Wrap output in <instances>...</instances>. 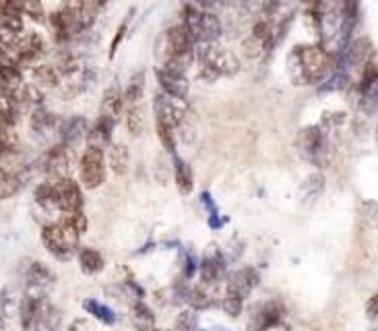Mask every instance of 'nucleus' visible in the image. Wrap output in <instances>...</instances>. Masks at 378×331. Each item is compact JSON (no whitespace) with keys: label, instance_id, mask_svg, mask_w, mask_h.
<instances>
[{"label":"nucleus","instance_id":"obj_1","mask_svg":"<svg viewBox=\"0 0 378 331\" xmlns=\"http://www.w3.org/2000/svg\"><path fill=\"white\" fill-rule=\"evenodd\" d=\"M331 54L316 44H300L288 54V77L294 85H316L331 73Z\"/></svg>","mask_w":378,"mask_h":331},{"label":"nucleus","instance_id":"obj_2","mask_svg":"<svg viewBox=\"0 0 378 331\" xmlns=\"http://www.w3.org/2000/svg\"><path fill=\"white\" fill-rule=\"evenodd\" d=\"M101 4L97 2H65L50 15V25L60 44L81 38L97 19Z\"/></svg>","mask_w":378,"mask_h":331},{"label":"nucleus","instance_id":"obj_3","mask_svg":"<svg viewBox=\"0 0 378 331\" xmlns=\"http://www.w3.org/2000/svg\"><path fill=\"white\" fill-rule=\"evenodd\" d=\"M195 60L199 65V79L205 83H215L222 77H233L240 71V58L224 46H195Z\"/></svg>","mask_w":378,"mask_h":331},{"label":"nucleus","instance_id":"obj_4","mask_svg":"<svg viewBox=\"0 0 378 331\" xmlns=\"http://www.w3.org/2000/svg\"><path fill=\"white\" fill-rule=\"evenodd\" d=\"M180 23L188 31V35L192 40V48L217 44V40L224 33V25H222L220 17L213 10L203 8L199 4H184Z\"/></svg>","mask_w":378,"mask_h":331},{"label":"nucleus","instance_id":"obj_5","mask_svg":"<svg viewBox=\"0 0 378 331\" xmlns=\"http://www.w3.org/2000/svg\"><path fill=\"white\" fill-rule=\"evenodd\" d=\"M153 114H155V122L165 124L174 133L180 131V135L186 141H190L188 133H192V127H190L192 110L186 99H178L163 91H157L153 97Z\"/></svg>","mask_w":378,"mask_h":331},{"label":"nucleus","instance_id":"obj_6","mask_svg":"<svg viewBox=\"0 0 378 331\" xmlns=\"http://www.w3.org/2000/svg\"><path fill=\"white\" fill-rule=\"evenodd\" d=\"M79 239H81V234L65 218L46 224L42 230L44 247L48 248V252L52 257H56L58 261H69L75 257L79 250Z\"/></svg>","mask_w":378,"mask_h":331},{"label":"nucleus","instance_id":"obj_7","mask_svg":"<svg viewBox=\"0 0 378 331\" xmlns=\"http://www.w3.org/2000/svg\"><path fill=\"white\" fill-rule=\"evenodd\" d=\"M296 147L300 152L306 162H310L312 166H322L329 164L331 160V137H329V131L320 124H310V127H304L302 131L298 133V139H296Z\"/></svg>","mask_w":378,"mask_h":331},{"label":"nucleus","instance_id":"obj_8","mask_svg":"<svg viewBox=\"0 0 378 331\" xmlns=\"http://www.w3.org/2000/svg\"><path fill=\"white\" fill-rule=\"evenodd\" d=\"M2 44L19 69L33 65L46 50V40L38 31H21L19 35L2 38Z\"/></svg>","mask_w":378,"mask_h":331},{"label":"nucleus","instance_id":"obj_9","mask_svg":"<svg viewBox=\"0 0 378 331\" xmlns=\"http://www.w3.org/2000/svg\"><path fill=\"white\" fill-rule=\"evenodd\" d=\"M155 56L159 60V65L174 60V58H182V56H195L192 50V40L188 35V31L184 29L182 23H176L172 27H167L155 42Z\"/></svg>","mask_w":378,"mask_h":331},{"label":"nucleus","instance_id":"obj_10","mask_svg":"<svg viewBox=\"0 0 378 331\" xmlns=\"http://www.w3.org/2000/svg\"><path fill=\"white\" fill-rule=\"evenodd\" d=\"M56 286V275L54 271L42 263V261H33L27 265L25 273H23V292L27 300H48L50 292Z\"/></svg>","mask_w":378,"mask_h":331},{"label":"nucleus","instance_id":"obj_11","mask_svg":"<svg viewBox=\"0 0 378 331\" xmlns=\"http://www.w3.org/2000/svg\"><path fill=\"white\" fill-rule=\"evenodd\" d=\"M79 174H81V184L89 191L99 188L106 182L108 166H106V154L93 147H87L79 160Z\"/></svg>","mask_w":378,"mask_h":331},{"label":"nucleus","instance_id":"obj_12","mask_svg":"<svg viewBox=\"0 0 378 331\" xmlns=\"http://www.w3.org/2000/svg\"><path fill=\"white\" fill-rule=\"evenodd\" d=\"M54 186V205L56 211L63 216L83 211V191L81 184L75 182L73 178H60V180H52Z\"/></svg>","mask_w":378,"mask_h":331},{"label":"nucleus","instance_id":"obj_13","mask_svg":"<svg viewBox=\"0 0 378 331\" xmlns=\"http://www.w3.org/2000/svg\"><path fill=\"white\" fill-rule=\"evenodd\" d=\"M73 166H75V154L71 147H67L63 143H56L44 156V170L50 176V180L71 178Z\"/></svg>","mask_w":378,"mask_h":331},{"label":"nucleus","instance_id":"obj_14","mask_svg":"<svg viewBox=\"0 0 378 331\" xmlns=\"http://www.w3.org/2000/svg\"><path fill=\"white\" fill-rule=\"evenodd\" d=\"M284 315H286V309H284V302L281 300H267L265 305H261L252 319H250V331H271L279 325H284Z\"/></svg>","mask_w":378,"mask_h":331},{"label":"nucleus","instance_id":"obj_15","mask_svg":"<svg viewBox=\"0 0 378 331\" xmlns=\"http://www.w3.org/2000/svg\"><path fill=\"white\" fill-rule=\"evenodd\" d=\"M124 112V99H122V89L112 83L110 87H106L104 95H101V104H99V118L112 122L114 127L120 122Z\"/></svg>","mask_w":378,"mask_h":331},{"label":"nucleus","instance_id":"obj_16","mask_svg":"<svg viewBox=\"0 0 378 331\" xmlns=\"http://www.w3.org/2000/svg\"><path fill=\"white\" fill-rule=\"evenodd\" d=\"M261 284V273L254 269V267H242L238 271H233L229 275V282H227V292L240 296L242 300L246 296L252 294V290Z\"/></svg>","mask_w":378,"mask_h":331},{"label":"nucleus","instance_id":"obj_17","mask_svg":"<svg viewBox=\"0 0 378 331\" xmlns=\"http://www.w3.org/2000/svg\"><path fill=\"white\" fill-rule=\"evenodd\" d=\"M29 127H31V133H33L38 139H48L50 135L58 133L60 118H58L54 112H50L46 106H40V108L31 110Z\"/></svg>","mask_w":378,"mask_h":331},{"label":"nucleus","instance_id":"obj_18","mask_svg":"<svg viewBox=\"0 0 378 331\" xmlns=\"http://www.w3.org/2000/svg\"><path fill=\"white\" fill-rule=\"evenodd\" d=\"M155 77H157V83L161 87L163 93L172 95V97H178V99H186L188 97V79L186 75H180V73H172V71H165L161 67L155 69Z\"/></svg>","mask_w":378,"mask_h":331},{"label":"nucleus","instance_id":"obj_19","mask_svg":"<svg viewBox=\"0 0 378 331\" xmlns=\"http://www.w3.org/2000/svg\"><path fill=\"white\" fill-rule=\"evenodd\" d=\"M87 129H89V122L83 116H71L67 120H60V127H58V139L60 141L58 143L75 150L81 143V139H85Z\"/></svg>","mask_w":378,"mask_h":331},{"label":"nucleus","instance_id":"obj_20","mask_svg":"<svg viewBox=\"0 0 378 331\" xmlns=\"http://www.w3.org/2000/svg\"><path fill=\"white\" fill-rule=\"evenodd\" d=\"M0 31L6 33V38L23 31V13L19 2H0Z\"/></svg>","mask_w":378,"mask_h":331},{"label":"nucleus","instance_id":"obj_21","mask_svg":"<svg viewBox=\"0 0 378 331\" xmlns=\"http://www.w3.org/2000/svg\"><path fill=\"white\" fill-rule=\"evenodd\" d=\"M112 131H114V124L97 116V120L93 124H89V129H87V135H85L87 147H93V150H99L106 154V150L112 145Z\"/></svg>","mask_w":378,"mask_h":331},{"label":"nucleus","instance_id":"obj_22","mask_svg":"<svg viewBox=\"0 0 378 331\" xmlns=\"http://www.w3.org/2000/svg\"><path fill=\"white\" fill-rule=\"evenodd\" d=\"M226 259H224V252L222 250H213L209 252L201 265H199V273H201V280L203 284H217L224 273H226Z\"/></svg>","mask_w":378,"mask_h":331},{"label":"nucleus","instance_id":"obj_23","mask_svg":"<svg viewBox=\"0 0 378 331\" xmlns=\"http://www.w3.org/2000/svg\"><path fill=\"white\" fill-rule=\"evenodd\" d=\"M106 166L118 176H124L131 168V152L124 143H112L106 154Z\"/></svg>","mask_w":378,"mask_h":331},{"label":"nucleus","instance_id":"obj_24","mask_svg":"<svg viewBox=\"0 0 378 331\" xmlns=\"http://www.w3.org/2000/svg\"><path fill=\"white\" fill-rule=\"evenodd\" d=\"M31 77L33 83L40 91H46V89H54L60 85V75L56 71L54 65H46V63H40V65H33L31 69Z\"/></svg>","mask_w":378,"mask_h":331},{"label":"nucleus","instance_id":"obj_25","mask_svg":"<svg viewBox=\"0 0 378 331\" xmlns=\"http://www.w3.org/2000/svg\"><path fill=\"white\" fill-rule=\"evenodd\" d=\"M174 182L182 195H190L195 188V174L192 168L188 166L186 160H182L178 154L174 156Z\"/></svg>","mask_w":378,"mask_h":331},{"label":"nucleus","instance_id":"obj_26","mask_svg":"<svg viewBox=\"0 0 378 331\" xmlns=\"http://www.w3.org/2000/svg\"><path fill=\"white\" fill-rule=\"evenodd\" d=\"M145 81H147V75L145 71H137L129 83H126V89L122 91V99L131 106H139L143 95H145Z\"/></svg>","mask_w":378,"mask_h":331},{"label":"nucleus","instance_id":"obj_27","mask_svg":"<svg viewBox=\"0 0 378 331\" xmlns=\"http://www.w3.org/2000/svg\"><path fill=\"white\" fill-rule=\"evenodd\" d=\"M76 255H79V265H81V269L85 271V273H89V275H95V273H99V271H104V257H101V252H97L95 248L91 247H83L76 250Z\"/></svg>","mask_w":378,"mask_h":331},{"label":"nucleus","instance_id":"obj_28","mask_svg":"<svg viewBox=\"0 0 378 331\" xmlns=\"http://www.w3.org/2000/svg\"><path fill=\"white\" fill-rule=\"evenodd\" d=\"M126 127H129V133L133 137H141L145 133V129H147V116H145L143 104L129 108V112H126Z\"/></svg>","mask_w":378,"mask_h":331},{"label":"nucleus","instance_id":"obj_29","mask_svg":"<svg viewBox=\"0 0 378 331\" xmlns=\"http://www.w3.org/2000/svg\"><path fill=\"white\" fill-rule=\"evenodd\" d=\"M21 184H23V178L15 170L0 166V201L13 197L21 188Z\"/></svg>","mask_w":378,"mask_h":331},{"label":"nucleus","instance_id":"obj_30","mask_svg":"<svg viewBox=\"0 0 378 331\" xmlns=\"http://www.w3.org/2000/svg\"><path fill=\"white\" fill-rule=\"evenodd\" d=\"M322 188H324V176L320 172H314L300 184V197L308 203H314L322 193Z\"/></svg>","mask_w":378,"mask_h":331},{"label":"nucleus","instance_id":"obj_31","mask_svg":"<svg viewBox=\"0 0 378 331\" xmlns=\"http://www.w3.org/2000/svg\"><path fill=\"white\" fill-rule=\"evenodd\" d=\"M83 309H85L89 315H93L97 321L106 323V325L116 323V313H114L108 305H104V302H99V300H95V298L85 300V302H83Z\"/></svg>","mask_w":378,"mask_h":331},{"label":"nucleus","instance_id":"obj_32","mask_svg":"<svg viewBox=\"0 0 378 331\" xmlns=\"http://www.w3.org/2000/svg\"><path fill=\"white\" fill-rule=\"evenodd\" d=\"M19 307H21V300L17 296V290L13 286L2 288V292H0V315L6 319L15 317V313H19Z\"/></svg>","mask_w":378,"mask_h":331},{"label":"nucleus","instance_id":"obj_33","mask_svg":"<svg viewBox=\"0 0 378 331\" xmlns=\"http://www.w3.org/2000/svg\"><path fill=\"white\" fill-rule=\"evenodd\" d=\"M133 321L139 330L149 331L155 325V315L145 302H135L133 305Z\"/></svg>","mask_w":378,"mask_h":331},{"label":"nucleus","instance_id":"obj_34","mask_svg":"<svg viewBox=\"0 0 378 331\" xmlns=\"http://www.w3.org/2000/svg\"><path fill=\"white\" fill-rule=\"evenodd\" d=\"M184 298L188 300V305L192 307V311H205L213 302L211 296L203 288H190L188 292H184Z\"/></svg>","mask_w":378,"mask_h":331},{"label":"nucleus","instance_id":"obj_35","mask_svg":"<svg viewBox=\"0 0 378 331\" xmlns=\"http://www.w3.org/2000/svg\"><path fill=\"white\" fill-rule=\"evenodd\" d=\"M155 129H157V137L163 145V150L172 156H176V133L172 129H167L165 124H159L155 122Z\"/></svg>","mask_w":378,"mask_h":331},{"label":"nucleus","instance_id":"obj_36","mask_svg":"<svg viewBox=\"0 0 378 331\" xmlns=\"http://www.w3.org/2000/svg\"><path fill=\"white\" fill-rule=\"evenodd\" d=\"M222 307H224V311H226L229 317H240L242 315V309H244V300L240 298V296H236V294H231V292H226V296H224V302H222Z\"/></svg>","mask_w":378,"mask_h":331},{"label":"nucleus","instance_id":"obj_37","mask_svg":"<svg viewBox=\"0 0 378 331\" xmlns=\"http://www.w3.org/2000/svg\"><path fill=\"white\" fill-rule=\"evenodd\" d=\"M197 323H199L197 311L188 309V311L180 313L178 321H176V330H178V331H195V330H197Z\"/></svg>","mask_w":378,"mask_h":331},{"label":"nucleus","instance_id":"obj_38","mask_svg":"<svg viewBox=\"0 0 378 331\" xmlns=\"http://www.w3.org/2000/svg\"><path fill=\"white\" fill-rule=\"evenodd\" d=\"M19 4H21V13L23 15H27L33 21H40V23L44 21L46 13H44V6L40 2H19Z\"/></svg>","mask_w":378,"mask_h":331},{"label":"nucleus","instance_id":"obj_39","mask_svg":"<svg viewBox=\"0 0 378 331\" xmlns=\"http://www.w3.org/2000/svg\"><path fill=\"white\" fill-rule=\"evenodd\" d=\"M133 13H135V8H131V10H129V15H126V19H124V21L120 23V27H118V31H116V38L112 40V46H110V58H114V54H116V50H118V46H120V42H122V38L126 35V29H129V21H131Z\"/></svg>","mask_w":378,"mask_h":331},{"label":"nucleus","instance_id":"obj_40","mask_svg":"<svg viewBox=\"0 0 378 331\" xmlns=\"http://www.w3.org/2000/svg\"><path fill=\"white\" fill-rule=\"evenodd\" d=\"M73 228H75L79 234H83L87 230V216L85 211H75V213H69V216H63Z\"/></svg>","mask_w":378,"mask_h":331},{"label":"nucleus","instance_id":"obj_41","mask_svg":"<svg viewBox=\"0 0 378 331\" xmlns=\"http://www.w3.org/2000/svg\"><path fill=\"white\" fill-rule=\"evenodd\" d=\"M69 331H95V325L89 319H75Z\"/></svg>","mask_w":378,"mask_h":331},{"label":"nucleus","instance_id":"obj_42","mask_svg":"<svg viewBox=\"0 0 378 331\" xmlns=\"http://www.w3.org/2000/svg\"><path fill=\"white\" fill-rule=\"evenodd\" d=\"M184 263H186V267H184V275H186V277H192V275L197 273V259H195L190 252H186Z\"/></svg>","mask_w":378,"mask_h":331},{"label":"nucleus","instance_id":"obj_43","mask_svg":"<svg viewBox=\"0 0 378 331\" xmlns=\"http://www.w3.org/2000/svg\"><path fill=\"white\" fill-rule=\"evenodd\" d=\"M201 203L207 207V211H209V216H213V213H217V205H215V201L211 199V195L205 191V193H201Z\"/></svg>","mask_w":378,"mask_h":331},{"label":"nucleus","instance_id":"obj_44","mask_svg":"<svg viewBox=\"0 0 378 331\" xmlns=\"http://www.w3.org/2000/svg\"><path fill=\"white\" fill-rule=\"evenodd\" d=\"M227 222V218H220V213H213V216H209V226L213 228V230H220L224 224Z\"/></svg>","mask_w":378,"mask_h":331},{"label":"nucleus","instance_id":"obj_45","mask_svg":"<svg viewBox=\"0 0 378 331\" xmlns=\"http://www.w3.org/2000/svg\"><path fill=\"white\" fill-rule=\"evenodd\" d=\"M377 305H378V296H370V302H368V317L370 319H377Z\"/></svg>","mask_w":378,"mask_h":331},{"label":"nucleus","instance_id":"obj_46","mask_svg":"<svg viewBox=\"0 0 378 331\" xmlns=\"http://www.w3.org/2000/svg\"><path fill=\"white\" fill-rule=\"evenodd\" d=\"M0 331H2V315H0Z\"/></svg>","mask_w":378,"mask_h":331},{"label":"nucleus","instance_id":"obj_47","mask_svg":"<svg viewBox=\"0 0 378 331\" xmlns=\"http://www.w3.org/2000/svg\"><path fill=\"white\" fill-rule=\"evenodd\" d=\"M0 114H2V99H0Z\"/></svg>","mask_w":378,"mask_h":331},{"label":"nucleus","instance_id":"obj_48","mask_svg":"<svg viewBox=\"0 0 378 331\" xmlns=\"http://www.w3.org/2000/svg\"><path fill=\"white\" fill-rule=\"evenodd\" d=\"M370 331H375V330H370Z\"/></svg>","mask_w":378,"mask_h":331}]
</instances>
